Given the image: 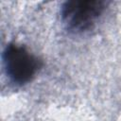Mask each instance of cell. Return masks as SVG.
Here are the masks:
<instances>
[{
    "label": "cell",
    "instance_id": "obj_2",
    "mask_svg": "<svg viewBox=\"0 0 121 121\" xmlns=\"http://www.w3.org/2000/svg\"><path fill=\"white\" fill-rule=\"evenodd\" d=\"M3 65L9 81L24 86L36 77L42 68V60L22 44L9 43L3 51Z\"/></svg>",
    "mask_w": 121,
    "mask_h": 121
},
{
    "label": "cell",
    "instance_id": "obj_1",
    "mask_svg": "<svg viewBox=\"0 0 121 121\" xmlns=\"http://www.w3.org/2000/svg\"><path fill=\"white\" fill-rule=\"evenodd\" d=\"M109 4L108 1L100 0L66 1L60 9L61 23L71 33H84L95 26Z\"/></svg>",
    "mask_w": 121,
    "mask_h": 121
}]
</instances>
